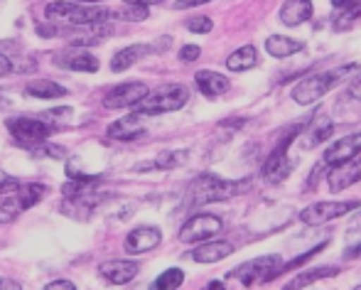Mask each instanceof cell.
<instances>
[{
  "label": "cell",
  "instance_id": "obj_1",
  "mask_svg": "<svg viewBox=\"0 0 361 290\" xmlns=\"http://www.w3.org/2000/svg\"><path fill=\"white\" fill-rule=\"evenodd\" d=\"M251 190V180H224L219 175L204 172V175L195 177L187 187L185 207H202V205H214V202L231 200L243 192Z\"/></svg>",
  "mask_w": 361,
  "mask_h": 290
},
{
  "label": "cell",
  "instance_id": "obj_2",
  "mask_svg": "<svg viewBox=\"0 0 361 290\" xmlns=\"http://www.w3.org/2000/svg\"><path fill=\"white\" fill-rule=\"evenodd\" d=\"M44 18L57 28H86L109 20V10L91 8V3H76V0H54L44 8Z\"/></svg>",
  "mask_w": 361,
  "mask_h": 290
},
{
  "label": "cell",
  "instance_id": "obj_3",
  "mask_svg": "<svg viewBox=\"0 0 361 290\" xmlns=\"http://www.w3.org/2000/svg\"><path fill=\"white\" fill-rule=\"evenodd\" d=\"M359 72L357 64H344V67L329 69V72H319V74H310L305 79H300L298 84L293 86V101L300 106H310L314 101L324 99L339 81H344L349 74Z\"/></svg>",
  "mask_w": 361,
  "mask_h": 290
},
{
  "label": "cell",
  "instance_id": "obj_4",
  "mask_svg": "<svg viewBox=\"0 0 361 290\" xmlns=\"http://www.w3.org/2000/svg\"><path fill=\"white\" fill-rule=\"evenodd\" d=\"M281 263L283 258L278 253H268V256L253 258V261L241 263L238 268L226 273V281H233L243 288H256V286H266V283L276 281L281 276Z\"/></svg>",
  "mask_w": 361,
  "mask_h": 290
},
{
  "label": "cell",
  "instance_id": "obj_5",
  "mask_svg": "<svg viewBox=\"0 0 361 290\" xmlns=\"http://www.w3.org/2000/svg\"><path fill=\"white\" fill-rule=\"evenodd\" d=\"M187 101H190V89L185 84H165L155 91H147L135 104V111L143 116L170 114V111H180Z\"/></svg>",
  "mask_w": 361,
  "mask_h": 290
},
{
  "label": "cell",
  "instance_id": "obj_6",
  "mask_svg": "<svg viewBox=\"0 0 361 290\" xmlns=\"http://www.w3.org/2000/svg\"><path fill=\"white\" fill-rule=\"evenodd\" d=\"M5 126H8V133L13 135L15 143L20 147H27V150H32L39 143L49 140V135L57 133V128L44 123L42 119H25V116H13Z\"/></svg>",
  "mask_w": 361,
  "mask_h": 290
},
{
  "label": "cell",
  "instance_id": "obj_7",
  "mask_svg": "<svg viewBox=\"0 0 361 290\" xmlns=\"http://www.w3.org/2000/svg\"><path fill=\"white\" fill-rule=\"evenodd\" d=\"M302 128H305V126H293V128L286 133V138L276 145V150L268 155V160L263 162V177H266V182L278 185V182L288 180V175L293 172V162L288 160V147L295 140V135H298Z\"/></svg>",
  "mask_w": 361,
  "mask_h": 290
},
{
  "label": "cell",
  "instance_id": "obj_8",
  "mask_svg": "<svg viewBox=\"0 0 361 290\" xmlns=\"http://www.w3.org/2000/svg\"><path fill=\"white\" fill-rule=\"evenodd\" d=\"M361 202H314V205L305 207L300 212V222L307 224V226H319V224H327L332 219H339L349 212L359 210Z\"/></svg>",
  "mask_w": 361,
  "mask_h": 290
},
{
  "label": "cell",
  "instance_id": "obj_9",
  "mask_svg": "<svg viewBox=\"0 0 361 290\" xmlns=\"http://www.w3.org/2000/svg\"><path fill=\"white\" fill-rule=\"evenodd\" d=\"M35 69H37V64H35L32 54L25 52L20 44L0 40V76L32 74Z\"/></svg>",
  "mask_w": 361,
  "mask_h": 290
},
{
  "label": "cell",
  "instance_id": "obj_10",
  "mask_svg": "<svg viewBox=\"0 0 361 290\" xmlns=\"http://www.w3.org/2000/svg\"><path fill=\"white\" fill-rule=\"evenodd\" d=\"M224 229V222L214 215H197L192 219H187L180 229V241L182 243H200L207 238L216 236Z\"/></svg>",
  "mask_w": 361,
  "mask_h": 290
},
{
  "label": "cell",
  "instance_id": "obj_11",
  "mask_svg": "<svg viewBox=\"0 0 361 290\" xmlns=\"http://www.w3.org/2000/svg\"><path fill=\"white\" fill-rule=\"evenodd\" d=\"M172 40L165 37V40H157L155 44H130V47H123L121 52H116L111 57V72L114 74H121L126 69H130L133 64H138L140 59H145L147 54H157V52H165V44H170Z\"/></svg>",
  "mask_w": 361,
  "mask_h": 290
},
{
  "label": "cell",
  "instance_id": "obj_12",
  "mask_svg": "<svg viewBox=\"0 0 361 290\" xmlns=\"http://www.w3.org/2000/svg\"><path fill=\"white\" fill-rule=\"evenodd\" d=\"M147 86L143 81H126V84H118L114 86V89H109L104 94V106L111 111L116 109H135V104H138L140 99L147 94Z\"/></svg>",
  "mask_w": 361,
  "mask_h": 290
},
{
  "label": "cell",
  "instance_id": "obj_13",
  "mask_svg": "<svg viewBox=\"0 0 361 290\" xmlns=\"http://www.w3.org/2000/svg\"><path fill=\"white\" fill-rule=\"evenodd\" d=\"M54 62H57L62 69H69V72H89V74H96L101 67L99 59H96L89 49L79 47V44H74V47H67L64 52L54 54Z\"/></svg>",
  "mask_w": 361,
  "mask_h": 290
},
{
  "label": "cell",
  "instance_id": "obj_14",
  "mask_svg": "<svg viewBox=\"0 0 361 290\" xmlns=\"http://www.w3.org/2000/svg\"><path fill=\"white\" fill-rule=\"evenodd\" d=\"M359 180H361V152L357 157H352V160L342 162V165H334L327 175V185L332 195H339L347 187L357 185Z\"/></svg>",
  "mask_w": 361,
  "mask_h": 290
},
{
  "label": "cell",
  "instance_id": "obj_15",
  "mask_svg": "<svg viewBox=\"0 0 361 290\" xmlns=\"http://www.w3.org/2000/svg\"><path fill=\"white\" fill-rule=\"evenodd\" d=\"M361 152V133H352V135H344V138L334 140L332 145H327V150L322 152V162L329 167L334 165H342V162L352 160Z\"/></svg>",
  "mask_w": 361,
  "mask_h": 290
},
{
  "label": "cell",
  "instance_id": "obj_16",
  "mask_svg": "<svg viewBox=\"0 0 361 290\" xmlns=\"http://www.w3.org/2000/svg\"><path fill=\"white\" fill-rule=\"evenodd\" d=\"M162 241V231L157 226H138L126 236V251L130 256H138V253H147Z\"/></svg>",
  "mask_w": 361,
  "mask_h": 290
},
{
  "label": "cell",
  "instance_id": "obj_17",
  "mask_svg": "<svg viewBox=\"0 0 361 290\" xmlns=\"http://www.w3.org/2000/svg\"><path fill=\"white\" fill-rule=\"evenodd\" d=\"M106 133H109V138H114V140H135L138 135L145 133V116L138 114V111L123 116V119L114 121Z\"/></svg>",
  "mask_w": 361,
  "mask_h": 290
},
{
  "label": "cell",
  "instance_id": "obj_18",
  "mask_svg": "<svg viewBox=\"0 0 361 290\" xmlns=\"http://www.w3.org/2000/svg\"><path fill=\"white\" fill-rule=\"evenodd\" d=\"M138 263L135 261H106L101 263L99 273L106 278L109 283H114V286H126V283H130L135 276H138Z\"/></svg>",
  "mask_w": 361,
  "mask_h": 290
},
{
  "label": "cell",
  "instance_id": "obj_19",
  "mask_svg": "<svg viewBox=\"0 0 361 290\" xmlns=\"http://www.w3.org/2000/svg\"><path fill=\"white\" fill-rule=\"evenodd\" d=\"M278 18L286 28H298V25L307 23L312 18V0H286Z\"/></svg>",
  "mask_w": 361,
  "mask_h": 290
},
{
  "label": "cell",
  "instance_id": "obj_20",
  "mask_svg": "<svg viewBox=\"0 0 361 290\" xmlns=\"http://www.w3.org/2000/svg\"><path fill=\"white\" fill-rule=\"evenodd\" d=\"M233 253V246L228 241H209V243H200L197 248H192L190 258L197 263H219L224 261L226 256H231Z\"/></svg>",
  "mask_w": 361,
  "mask_h": 290
},
{
  "label": "cell",
  "instance_id": "obj_21",
  "mask_svg": "<svg viewBox=\"0 0 361 290\" xmlns=\"http://www.w3.org/2000/svg\"><path fill=\"white\" fill-rule=\"evenodd\" d=\"M195 81H197V86H200V91L207 96V99H216V96L226 94L228 86H231L228 76H224L219 72H212V69H202V72H197Z\"/></svg>",
  "mask_w": 361,
  "mask_h": 290
},
{
  "label": "cell",
  "instance_id": "obj_22",
  "mask_svg": "<svg viewBox=\"0 0 361 290\" xmlns=\"http://www.w3.org/2000/svg\"><path fill=\"white\" fill-rule=\"evenodd\" d=\"M305 44L300 40H293V37H286V35H271L266 40V52L271 57H278V59H286V57H293V54L302 52Z\"/></svg>",
  "mask_w": 361,
  "mask_h": 290
},
{
  "label": "cell",
  "instance_id": "obj_23",
  "mask_svg": "<svg viewBox=\"0 0 361 290\" xmlns=\"http://www.w3.org/2000/svg\"><path fill=\"white\" fill-rule=\"evenodd\" d=\"M334 30H349V25L361 15V0H332Z\"/></svg>",
  "mask_w": 361,
  "mask_h": 290
},
{
  "label": "cell",
  "instance_id": "obj_24",
  "mask_svg": "<svg viewBox=\"0 0 361 290\" xmlns=\"http://www.w3.org/2000/svg\"><path fill=\"white\" fill-rule=\"evenodd\" d=\"M332 121L329 119H317L312 121V126H307V133H302L300 131V138H298V145H302L305 150H310V147H314L317 143H322V140H327L329 135H332Z\"/></svg>",
  "mask_w": 361,
  "mask_h": 290
},
{
  "label": "cell",
  "instance_id": "obj_25",
  "mask_svg": "<svg viewBox=\"0 0 361 290\" xmlns=\"http://www.w3.org/2000/svg\"><path fill=\"white\" fill-rule=\"evenodd\" d=\"M187 160V150H165L155 157V160H147V162H140L135 170H175V167L185 165Z\"/></svg>",
  "mask_w": 361,
  "mask_h": 290
},
{
  "label": "cell",
  "instance_id": "obj_26",
  "mask_svg": "<svg viewBox=\"0 0 361 290\" xmlns=\"http://www.w3.org/2000/svg\"><path fill=\"white\" fill-rule=\"evenodd\" d=\"M226 67L228 72H248V69L258 67V49L253 44H243L241 49L228 54Z\"/></svg>",
  "mask_w": 361,
  "mask_h": 290
},
{
  "label": "cell",
  "instance_id": "obj_27",
  "mask_svg": "<svg viewBox=\"0 0 361 290\" xmlns=\"http://www.w3.org/2000/svg\"><path fill=\"white\" fill-rule=\"evenodd\" d=\"M339 276V268L337 266H317V268H310V271L300 273L293 283H288L286 290H298V288H307L317 281H324V278H334Z\"/></svg>",
  "mask_w": 361,
  "mask_h": 290
},
{
  "label": "cell",
  "instance_id": "obj_28",
  "mask_svg": "<svg viewBox=\"0 0 361 290\" xmlns=\"http://www.w3.org/2000/svg\"><path fill=\"white\" fill-rule=\"evenodd\" d=\"M47 185H39V182H20L15 195H18L23 210H32L35 205H39L47 197Z\"/></svg>",
  "mask_w": 361,
  "mask_h": 290
},
{
  "label": "cell",
  "instance_id": "obj_29",
  "mask_svg": "<svg viewBox=\"0 0 361 290\" xmlns=\"http://www.w3.org/2000/svg\"><path fill=\"white\" fill-rule=\"evenodd\" d=\"M25 94L35 96V99H62V96L67 94V89L59 86L57 81L42 79V81H32V84H27Z\"/></svg>",
  "mask_w": 361,
  "mask_h": 290
},
{
  "label": "cell",
  "instance_id": "obj_30",
  "mask_svg": "<svg viewBox=\"0 0 361 290\" xmlns=\"http://www.w3.org/2000/svg\"><path fill=\"white\" fill-rule=\"evenodd\" d=\"M72 116H74L72 106H57V109H49V111H44V114H39V119L59 131V128H67Z\"/></svg>",
  "mask_w": 361,
  "mask_h": 290
},
{
  "label": "cell",
  "instance_id": "obj_31",
  "mask_svg": "<svg viewBox=\"0 0 361 290\" xmlns=\"http://www.w3.org/2000/svg\"><path fill=\"white\" fill-rule=\"evenodd\" d=\"M23 205H20L18 195H0V224H10L20 217Z\"/></svg>",
  "mask_w": 361,
  "mask_h": 290
},
{
  "label": "cell",
  "instance_id": "obj_32",
  "mask_svg": "<svg viewBox=\"0 0 361 290\" xmlns=\"http://www.w3.org/2000/svg\"><path fill=\"white\" fill-rule=\"evenodd\" d=\"M182 283H185V273H182V268H167L162 276L155 278V283H152V290H175L180 288Z\"/></svg>",
  "mask_w": 361,
  "mask_h": 290
},
{
  "label": "cell",
  "instance_id": "obj_33",
  "mask_svg": "<svg viewBox=\"0 0 361 290\" xmlns=\"http://www.w3.org/2000/svg\"><path fill=\"white\" fill-rule=\"evenodd\" d=\"M147 8L143 5H128V8L121 10H109V20H126V23H143L147 20Z\"/></svg>",
  "mask_w": 361,
  "mask_h": 290
},
{
  "label": "cell",
  "instance_id": "obj_34",
  "mask_svg": "<svg viewBox=\"0 0 361 290\" xmlns=\"http://www.w3.org/2000/svg\"><path fill=\"white\" fill-rule=\"evenodd\" d=\"M30 152H32V157H49V160H64V157H67V147L49 143V140H44V143H39L37 147H32Z\"/></svg>",
  "mask_w": 361,
  "mask_h": 290
},
{
  "label": "cell",
  "instance_id": "obj_35",
  "mask_svg": "<svg viewBox=\"0 0 361 290\" xmlns=\"http://www.w3.org/2000/svg\"><path fill=\"white\" fill-rule=\"evenodd\" d=\"M212 28H214V23H212V18H207V15H197V18L187 20V30L195 35H207V32H212Z\"/></svg>",
  "mask_w": 361,
  "mask_h": 290
},
{
  "label": "cell",
  "instance_id": "obj_36",
  "mask_svg": "<svg viewBox=\"0 0 361 290\" xmlns=\"http://www.w3.org/2000/svg\"><path fill=\"white\" fill-rule=\"evenodd\" d=\"M200 54H202V47H197V44H185V47L180 49L182 62H195V59H200Z\"/></svg>",
  "mask_w": 361,
  "mask_h": 290
},
{
  "label": "cell",
  "instance_id": "obj_37",
  "mask_svg": "<svg viewBox=\"0 0 361 290\" xmlns=\"http://www.w3.org/2000/svg\"><path fill=\"white\" fill-rule=\"evenodd\" d=\"M18 185H20V182L15 180V177L3 175V172H0V195H5V192H15V190H18Z\"/></svg>",
  "mask_w": 361,
  "mask_h": 290
},
{
  "label": "cell",
  "instance_id": "obj_38",
  "mask_svg": "<svg viewBox=\"0 0 361 290\" xmlns=\"http://www.w3.org/2000/svg\"><path fill=\"white\" fill-rule=\"evenodd\" d=\"M349 94H352V99L361 101V72H354V79L349 81Z\"/></svg>",
  "mask_w": 361,
  "mask_h": 290
},
{
  "label": "cell",
  "instance_id": "obj_39",
  "mask_svg": "<svg viewBox=\"0 0 361 290\" xmlns=\"http://www.w3.org/2000/svg\"><path fill=\"white\" fill-rule=\"evenodd\" d=\"M204 3H212V0H177L175 8L177 10H185V8H200V5Z\"/></svg>",
  "mask_w": 361,
  "mask_h": 290
},
{
  "label": "cell",
  "instance_id": "obj_40",
  "mask_svg": "<svg viewBox=\"0 0 361 290\" xmlns=\"http://www.w3.org/2000/svg\"><path fill=\"white\" fill-rule=\"evenodd\" d=\"M76 286L72 281H54V283H47L44 290H74Z\"/></svg>",
  "mask_w": 361,
  "mask_h": 290
},
{
  "label": "cell",
  "instance_id": "obj_41",
  "mask_svg": "<svg viewBox=\"0 0 361 290\" xmlns=\"http://www.w3.org/2000/svg\"><path fill=\"white\" fill-rule=\"evenodd\" d=\"M126 5H143V8H150V5H160L165 0H123Z\"/></svg>",
  "mask_w": 361,
  "mask_h": 290
},
{
  "label": "cell",
  "instance_id": "obj_42",
  "mask_svg": "<svg viewBox=\"0 0 361 290\" xmlns=\"http://www.w3.org/2000/svg\"><path fill=\"white\" fill-rule=\"evenodd\" d=\"M23 286L15 281H8V278H0V290H20Z\"/></svg>",
  "mask_w": 361,
  "mask_h": 290
},
{
  "label": "cell",
  "instance_id": "obj_43",
  "mask_svg": "<svg viewBox=\"0 0 361 290\" xmlns=\"http://www.w3.org/2000/svg\"><path fill=\"white\" fill-rule=\"evenodd\" d=\"M10 106V99L8 96H0V111H5Z\"/></svg>",
  "mask_w": 361,
  "mask_h": 290
},
{
  "label": "cell",
  "instance_id": "obj_44",
  "mask_svg": "<svg viewBox=\"0 0 361 290\" xmlns=\"http://www.w3.org/2000/svg\"><path fill=\"white\" fill-rule=\"evenodd\" d=\"M357 229H361V217L354 219V224H352V231H357Z\"/></svg>",
  "mask_w": 361,
  "mask_h": 290
},
{
  "label": "cell",
  "instance_id": "obj_45",
  "mask_svg": "<svg viewBox=\"0 0 361 290\" xmlns=\"http://www.w3.org/2000/svg\"><path fill=\"white\" fill-rule=\"evenodd\" d=\"M349 256H361V246L354 248V251H349Z\"/></svg>",
  "mask_w": 361,
  "mask_h": 290
},
{
  "label": "cell",
  "instance_id": "obj_46",
  "mask_svg": "<svg viewBox=\"0 0 361 290\" xmlns=\"http://www.w3.org/2000/svg\"><path fill=\"white\" fill-rule=\"evenodd\" d=\"M76 3H91L94 5V3H104V0H76Z\"/></svg>",
  "mask_w": 361,
  "mask_h": 290
}]
</instances>
